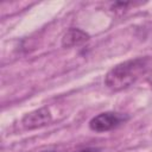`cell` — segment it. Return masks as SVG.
Listing matches in <instances>:
<instances>
[{"mask_svg":"<svg viewBox=\"0 0 152 152\" xmlns=\"http://www.w3.org/2000/svg\"><path fill=\"white\" fill-rule=\"evenodd\" d=\"M147 71V61L145 58H133L114 65L104 76L107 88L119 91L134 84Z\"/></svg>","mask_w":152,"mask_h":152,"instance_id":"1","label":"cell"},{"mask_svg":"<svg viewBox=\"0 0 152 152\" xmlns=\"http://www.w3.org/2000/svg\"><path fill=\"white\" fill-rule=\"evenodd\" d=\"M128 119L127 115H124L121 113H115V112H103L94 118L90 119L89 121V128L94 132L97 133H103L112 131L124 124Z\"/></svg>","mask_w":152,"mask_h":152,"instance_id":"2","label":"cell"},{"mask_svg":"<svg viewBox=\"0 0 152 152\" xmlns=\"http://www.w3.org/2000/svg\"><path fill=\"white\" fill-rule=\"evenodd\" d=\"M51 121H52V115L48 107H42L30 113H26L21 119V124L26 129L40 128L49 125Z\"/></svg>","mask_w":152,"mask_h":152,"instance_id":"3","label":"cell"},{"mask_svg":"<svg viewBox=\"0 0 152 152\" xmlns=\"http://www.w3.org/2000/svg\"><path fill=\"white\" fill-rule=\"evenodd\" d=\"M90 39V36L77 27H70L62 37V46L63 48H75L83 45Z\"/></svg>","mask_w":152,"mask_h":152,"instance_id":"4","label":"cell"},{"mask_svg":"<svg viewBox=\"0 0 152 152\" xmlns=\"http://www.w3.org/2000/svg\"><path fill=\"white\" fill-rule=\"evenodd\" d=\"M99 151H100V148H97V147H86V148H81L75 152H99Z\"/></svg>","mask_w":152,"mask_h":152,"instance_id":"5","label":"cell"},{"mask_svg":"<svg viewBox=\"0 0 152 152\" xmlns=\"http://www.w3.org/2000/svg\"><path fill=\"white\" fill-rule=\"evenodd\" d=\"M42 152H56V151H52V150H49V151H42Z\"/></svg>","mask_w":152,"mask_h":152,"instance_id":"6","label":"cell"}]
</instances>
